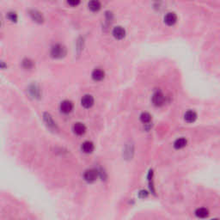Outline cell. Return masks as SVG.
Masks as SVG:
<instances>
[{
	"label": "cell",
	"instance_id": "1",
	"mask_svg": "<svg viewBox=\"0 0 220 220\" xmlns=\"http://www.w3.org/2000/svg\"><path fill=\"white\" fill-rule=\"evenodd\" d=\"M50 54H51V57L53 59H56V60L63 59L66 55V48L62 44H55L52 46Z\"/></svg>",
	"mask_w": 220,
	"mask_h": 220
},
{
	"label": "cell",
	"instance_id": "2",
	"mask_svg": "<svg viewBox=\"0 0 220 220\" xmlns=\"http://www.w3.org/2000/svg\"><path fill=\"white\" fill-rule=\"evenodd\" d=\"M152 103L156 107L163 106L165 103V96L163 93L160 90H157L153 94L152 96Z\"/></svg>",
	"mask_w": 220,
	"mask_h": 220
},
{
	"label": "cell",
	"instance_id": "3",
	"mask_svg": "<svg viewBox=\"0 0 220 220\" xmlns=\"http://www.w3.org/2000/svg\"><path fill=\"white\" fill-rule=\"evenodd\" d=\"M97 176H98V172L96 170H94V169H91V170H88L85 171V173L84 175V180H85L87 182H94L97 179Z\"/></svg>",
	"mask_w": 220,
	"mask_h": 220
},
{
	"label": "cell",
	"instance_id": "4",
	"mask_svg": "<svg viewBox=\"0 0 220 220\" xmlns=\"http://www.w3.org/2000/svg\"><path fill=\"white\" fill-rule=\"evenodd\" d=\"M73 110V103L71 101H63L60 104V111L63 114H70L71 111Z\"/></svg>",
	"mask_w": 220,
	"mask_h": 220
},
{
	"label": "cell",
	"instance_id": "5",
	"mask_svg": "<svg viewBox=\"0 0 220 220\" xmlns=\"http://www.w3.org/2000/svg\"><path fill=\"white\" fill-rule=\"evenodd\" d=\"M164 22L168 25V26H173L177 22V16L174 12H169L165 15L164 17Z\"/></svg>",
	"mask_w": 220,
	"mask_h": 220
},
{
	"label": "cell",
	"instance_id": "6",
	"mask_svg": "<svg viewBox=\"0 0 220 220\" xmlns=\"http://www.w3.org/2000/svg\"><path fill=\"white\" fill-rule=\"evenodd\" d=\"M82 106L85 108H90L94 105V97L91 95H85L81 100Z\"/></svg>",
	"mask_w": 220,
	"mask_h": 220
},
{
	"label": "cell",
	"instance_id": "7",
	"mask_svg": "<svg viewBox=\"0 0 220 220\" xmlns=\"http://www.w3.org/2000/svg\"><path fill=\"white\" fill-rule=\"evenodd\" d=\"M113 36L116 40L124 39L126 36V30L121 26H117L113 29Z\"/></svg>",
	"mask_w": 220,
	"mask_h": 220
},
{
	"label": "cell",
	"instance_id": "8",
	"mask_svg": "<svg viewBox=\"0 0 220 220\" xmlns=\"http://www.w3.org/2000/svg\"><path fill=\"white\" fill-rule=\"evenodd\" d=\"M29 15L30 17L32 18V20L36 22H38V23H41L44 21V17H43L42 14L37 11H29Z\"/></svg>",
	"mask_w": 220,
	"mask_h": 220
},
{
	"label": "cell",
	"instance_id": "9",
	"mask_svg": "<svg viewBox=\"0 0 220 220\" xmlns=\"http://www.w3.org/2000/svg\"><path fill=\"white\" fill-rule=\"evenodd\" d=\"M88 7L92 12H97L101 10L102 4H101V2L99 0H89Z\"/></svg>",
	"mask_w": 220,
	"mask_h": 220
},
{
	"label": "cell",
	"instance_id": "10",
	"mask_svg": "<svg viewBox=\"0 0 220 220\" xmlns=\"http://www.w3.org/2000/svg\"><path fill=\"white\" fill-rule=\"evenodd\" d=\"M91 76H92L93 80L99 82L104 79V78H105V72L103 70H101V69H96V70L93 71Z\"/></svg>",
	"mask_w": 220,
	"mask_h": 220
},
{
	"label": "cell",
	"instance_id": "11",
	"mask_svg": "<svg viewBox=\"0 0 220 220\" xmlns=\"http://www.w3.org/2000/svg\"><path fill=\"white\" fill-rule=\"evenodd\" d=\"M184 119L188 123H193L197 119V114L193 110H188V112H186V114H185Z\"/></svg>",
	"mask_w": 220,
	"mask_h": 220
},
{
	"label": "cell",
	"instance_id": "12",
	"mask_svg": "<svg viewBox=\"0 0 220 220\" xmlns=\"http://www.w3.org/2000/svg\"><path fill=\"white\" fill-rule=\"evenodd\" d=\"M73 131L77 135H83L86 132V127L84 125L80 122H78L73 126Z\"/></svg>",
	"mask_w": 220,
	"mask_h": 220
},
{
	"label": "cell",
	"instance_id": "13",
	"mask_svg": "<svg viewBox=\"0 0 220 220\" xmlns=\"http://www.w3.org/2000/svg\"><path fill=\"white\" fill-rule=\"evenodd\" d=\"M95 149L94 144L90 141H85L82 145V151L84 153H91Z\"/></svg>",
	"mask_w": 220,
	"mask_h": 220
},
{
	"label": "cell",
	"instance_id": "14",
	"mask_svg": "<svg viewBox=\"0 0 220 220\" xmlns=\"http://www.w3.org/2000/svg\"><path fill=\"white\" fill-rule=\"evenodd\" d=\"M188 144V140L185 138H180V139H176L174 143V147L176 150H180L184 148L185 146H187Z\"/></svg>",
	"mask_w": 220,
	"mask_h": 220
},
{
	"label": "cell",
	"instance_id": "15",
	"mask_svg": "<svg viewBox=\"0 0 220 220\" xmlns=\"http://www.w3.org/2000/svg\"><path fill=\"white\" fill-rule=\"evenodd\" d=\"M195 214H196V216L198 217V218H206V217L209 215V211L206 209V208L201 207V208H199V209L196 210Z\"/></svg>",
	"mask_w": 220,
	"mask_h": 220
},
{
	"label": "cell",
	"instance_id": "16",
	"mask_svg": "<svg viewBox=\"0 0 220 220\" xmlns=\"http://www.w3.org/2000/svg\"><path fill=\"white\" fill-rule=\"evenodd\" d=\"M34 61L29 60V59H25L22 60V67L26 70H31L34 67Z\"/></svg>",
	"mask_w": 220,
	"mask_h": 220
},
{
	"label": "cell",
	"instance_id": "17",
	"mask_svg": "<svg viewBox=\"0 0 220 220\" xmlns=\"http://www.w3.org/2000/svg\"><path fill=\"white\" fill-rule=\"evenodd\" d=\"M140 121H142L143 123L145 124H147V123H150L151 121V115L149 114V113H142L141 115H140Z\"/></svg>",
	"mask_w": 220,
	"mask_h": 220
},
{
	"label": "cell",
	"instance_id": "18",
	"mask_svg": "<svg viewBox=\"0 0 220 220\" xmlns=\"http://www.w3.org/2000/svg\"><path fill=\"white\" fill-rule=\"evenodd\" d=\"M7 18L10 20L11 22H16L17 21V13L16 12H13V11H11V12H9L7 14Z\"/></svg>",
	"mask_w": 220,
	"mask_h": 220
},
{
	"label": "cell",
	"instance_id": "19",
	"mask_svg": "<svg viewBox=\"0 0 220 220\" xmlns=\"http://www.w3.org/2000/svg\"><path fill=\"white\" fill-rule=\"evenodd\" d=\"M81 0H67V3L69 5H71L72 7H76L78 4H80Z\"/></svg>",
	"mask_w": 220,
	"mask_h": 220
},
{
	"label": "cell",
	"instance_id": "20",
	"mask_svg": "<svg viewBox=\"0 0 220 220\" xmlns=\"http://www.w3.org/2000/svg\"><path fill=\"white\" fill-rule=\"evenodd\" d=\"M147 195H148V193L146 191H140L139 192V197L140 198H146V197H147Z\"/></svg>",
	"mask_w": 220,
	"mask_h": 220
},
{
	"label": "cell",
	"instance_id": "21",
	"mask_svg": "<svg viewBox=\"0 0 220 220\" xmlns=\"http://www.w3.org/2000/svg\"><path fill=\"white\" fill-rule=\"evenodd\" d=\"M5 66H6V65H5V64H4L3 62H0V68H4Z\"/></svg>",
	"mask_w": 220,
	"mask_h": 220
}]
</instances>
